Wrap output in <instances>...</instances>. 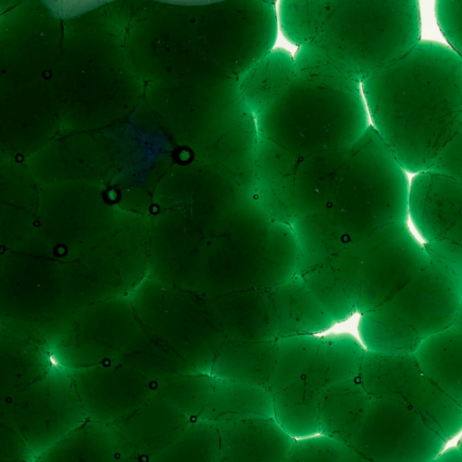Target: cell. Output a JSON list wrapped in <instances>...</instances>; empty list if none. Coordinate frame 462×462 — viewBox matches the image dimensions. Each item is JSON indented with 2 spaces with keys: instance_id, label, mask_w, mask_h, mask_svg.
<instances>
[{
  "instance_id": "15",
  "label": "cell",
  "mask_w": 462,
  "mask_h": 462,
  "mask_svg": "<svg viewBox=\"0 0 462 462\" xmlns=\"http://www.w3.org/2000/svg\"><path fill=\"white\" fill-rule=\"evenodd\" d=\"M415 354L427 374L462 408V330L451 327L433 335Z\"/></svg>"
},
{
  "instance_id": "4",
  "label": "cell",
  "mask_w": 462,
  "mask_h": 462,
  "mask_svg": "<svg viewBox=\"0 0 462 462\" xmlns=\"http://www.w3.org/2000/svg\"><path fill=\"white\" fill-rule=\"evenodd\" d=\"M357 380L371 398L404 404L446 441L462 430V408L427 374L415 353L367 350Z\"/></svg>"
},
{
  "instance_id": "20",
  "label": "cell",
  "mask_w": 462,
  "mask_h": 462,
  "mask_svg": "<svg viewBox=\"0 0 462 462\" xmlns=\"http://www.w3.org/2000/svg\"><path fill=\"white\" fill-rule=\"evenodd\" d=\"M434 10L448 47L462 59V1H437Z\"/></svg>"
},
{
  "instance_id": "21",
  "label": "cell",
  "mask_w": 462,
  "mask_h": 462,
  "mask_svg": "<svg viewBox=\"0 0 462 462\" xmlns=\"http://www.w3.org/2000/svg\"><path fill=\"white\" fill-rule=\"evenodd\" d=\"M429 170L462 182V127L439 152Z\"/></svg>"
},
{
  "instance_id": "11",
  "label": "cell",
  "mask_w": 462,
  "mask_h": 462,
  "mask_svg": "<svg viewBox=\"0 0 462 462\" xmlns=\"http://www.w3.org/2000/svg\"><path fill=\"white\" fill-rule=\"evenodd\" d=\"M218 425L217 462H284L295 439L273 418H254Z\"/></svg>"
},
{
  "instance_id": "9",
  "label": "cell",
  "mask_w": 462,
  "mask_h": 462,
  "mask_svg": "<svg viewBox=\"0 0 462 462\" xmlns=\"http://www.w3.org/2000/svg\"><path fill=\"white\" fill-rule=\"evenodd\" d=\"M409 214L428 254L462 268V182L428 170L410 184Z\"/></svg>"
},
{
  "instance_id": "22",
  "label": "cell",
  "mask_w": 462,
  "mask_h": 462,
  "mask_svg": "<svg viewBox=\"0 0 462 462\" xmlns=\"http://www.w3.org/2000/svg\"><path fill=\"white\" fill-rule=\"evenodd\" d=\"M0 462H34L32 448L14 430L0 423Z\"/></svg>"
},
{
  "instance_id": "16",
  "label": "cell",
  "mask_w": 462,
  "mask_h": 462,
  "mask_svg": "<svg viewBox=\"0 0 462 462\" xmlns=\"http://www.w3.org/2000/svg\"><path fill=\"white\" fill-rule=\"evenodd\" d=\"M117 457L109 427L87 420L34 462H116Z\"/></svg>"
},
{
  "instance_id": "6",
  "label": "cell",
  "mask_w": 462,
  "mask_h": 462,
  "mask_svg": "<svg viewBox=\"0 0 462 462\" xmlns=\"http://www.w3.org/2000/svg\"><path fill=\"white\" fill-rule=\"evenodd\" d=\"M446 443L404 404L372 398L361 426L347 444L372 462H433Z\"/></svg>"
},
{
  "instance_id": "1",
  "label": "cell",
  "mask_w": 462,
  "mask_h": 462,
  "mask_svg": "<svg viewBox=\"0 0 462 462\" xmlns=\"http://www.w3.org/2000/svg\"><path fill=\"white\" fill-rule=\"evenodd\" d=\"M371 125L411 173L428 171L462 127V59L420 41L361 83Z\"/></svg>"
},
{
  "instance_id": "8",
  "label": "cell",
  "mask_w": 462,
  "mask_h": 462,
  "mask_svg": "<svg viewBox=\"0 0 462 462\" xmlns=\"http://www.w3.org/2000/svg\"><path fill=\"white\" fill-rule=\"evenodd\" d=\"M462 303V281L449 265L429 259L380 310L422 341L453 327Z\"/></svg>"
},
{
  "instance_id": "14",
  "label": "cell",
  "mask_w": 462,
  "mask_h": 462,
  "mask_svg": "<svg viewBox=\"0 0 462 462\" xmlns=\"http://www.w3.org/2000/svg\"><path fill=\"white\" fill-rule=\"evenodd\" d=\"M371 400L357 378L328 387L319 400V433L348 443L361 426Z\"/></svg>"
},
{
  "instance_id": "12",
  "label": "cell",
  "mask_w": 462,
  "mask_h": 462,
  "mask_svg": "<svg viewBox=\"0 0 462 462\" xmlns=\"http://www.w3.org/2000/svg\"><path fill=\"white\" fill-rule=\"evenodd\" d=\"M87 420L106 426L155 394L156 385L135 377L86 376L75 383Z\"/></svg>"
},
{
  "instance_id": "19",
  "label": "cell",
  "mask_w": 462,
  "mask_h": 462,
  "mask_svg": "<svg viewBox=\"0 0 462 462\" xmlns=\"http://www.w3.org/2000/svg\"><path fill=\"white\" fill-rule=\"evenodd\" d=\"M350 449L347 443L319 433L296 439L284 462H347Z\"/></svg>"
},
{
  "instance_id": "2",
  "label": "cell",
  "mask_w": 462,
  "mask_h": 462,
  "mask_svg": "<svg viewBox=\"0 0 462 462\" xmlns=\"http://www.w3.org/2000/svg\"><path fill=\"white\" fill-rule=\"evenodd\" d=\"M254 120L256 138L300 162L323 150L351 146L371 125L361 84L338 70L296 72Z\"/></svg>"
},
{
  "instance_id": "18",
  "label": "cell",
  "mask_w": 462,
  "mask_h": 462,
  "mask_svg": "<svg viewBox=\"0 0 462 462\" xmlns=\"http://www.w3.org/2000/svg\"><path fill=\"white\" fill-rule=\"evenodd\" d=\"M327 0H290L280 3L277 18L286 39L299 48L316 38L326 15Z\"/></svg>"
},
{
  "instance_id": "5",
  "label": "cell",
  "mask_w": 462,
  "mask_h": 462,
  "mask_svg": "<svg viewBox=\"0 0 462 462\" xmlns=\"http://www.w3.org/2000/svg\"><path fill=\"white\" fill-rule=\"evenodd\" d=\"M87 420L75 383L54 376L0 401V423L38 456Z\"/></svg>"
},
{
  "instance_id": "25",
  "label": "cell",
  "mask_w": 462,
  "mask_h": 462,
  "mask_svg": "<svg viewBox=\"0 0 462 462\" xmlns=\"http://www.w3.org/2000/svg\"><path fill=\"white\" fill-rule=\"evenodd\" d=\"M454 328L462 330V303L453 325Z\"/></svg>"
},
{
  "instance_id": "24",
  "label": "cell",
  "mask_w": 462,
  "mask_h": 462,
  "mask_svg": "<svg viewBox=\"0 0 462 462\" xmlns=\"http://www.w3.org/2000/svg\"><path fill=\"white\" fill-rule=\"evenodd\" d=\"M347 462H372V461L369 460L368 458L363 457L362 455H360L359 453L355 451L353 448H351Z\"/></svg>"
},
{
  "instance_id": "26",
  "label": "cell",
  "mask_w": 462,
  "mask_h": 462,
  "mask_svg": "<svg viewBox=\"0 0 462 462\" xmlns=\"http://www.w3.org/2000/svg\"><path fill=\"white\" fill-rule=\"evenodd\" d=\"M457 448L458 449V451L462 455V437L460 438V439H459V441L457 443Z\"/></svg>"
},
{
  "instance_id": "10",
  "label": "cell",
  "mask_w": 462,
  "mask_h": 462,
  "mask_svg": "<svg viewBox=\"0 0 462 462\" xmlns=\"http://www.w3.org/2000/svg\"><path fill=\"white\" fill-rule=\"evenodd\" d=\"M190 420L156 393L109 425L118 457L147 458L164 449Z\"/></svg>"
},
{
  "instance_id": "17",
  "label": "cell",
  "mask_w": 462,
  "mask_h": 462,
  "mask_svg": "<svg viewBox=\"0 0 462 462\" xmlns=\"http://www.w3.org/2000/svg\"><path fill=\"white\" fill-rule=\"evenodd\" d=\"M219 452L217 424L189 421L171 445L147 458L118 457L116 462H217Z\"/></svg>"
},
{
  "instance_id": "3",
  "label": "cell",
  "mask_w": 462,
  "mask_h": 462,
  "mask_svg": "<svg viewBox=\"0 0 462 462\" xmlns=\"http://www.w3.org/2000/svg\"><path fill=\"white\" fill-rule=\"evenodd\" d=\"M419 3L328 1L311 45L360 84L392 65L420 42Z\"/></svg>"
},
{
  "instance_id": "13",
  "label": "cell",
  "mask_w": 462,
  "mask_h": 462,
  "mask_svg": "<svg viewBox=\"0 0 462 462\" xmlns=\"http://www.w3.org/2000/svg\"><path fill=\"white\" fill-rule=\"evenodd\" d=\"M295 74L294 57L283 49H273L243 74L237 84L239 96L254 119L287 88Z\"/></svg>"
},
{
  "instance_id": "23",
  "label": "cell",
  "mask_w": 462,
  "mask_h": 462,
  "mask_svg": "<svg viewBox=\"0 0 462 462\" xmlns=\"http://www.w3.org/2000/svg\"><path fill=\"white\" fill-rule=\"evenodd\" d=\"M433 462H462V455L457 447H453L443 450Z\"/></svg>"
},
{
  "instance_id": "7",
  "label": "cell",
  "mask_w": 462,
  "mask_h": 462,
  "mask_svg": "<svg viewBox=\"0 0 462 462\" xmlns=\"http://www.w3.org/2000/svg\"><path fill=\"white\" fill-rule=\"evenodd\" d=\"M155 393L174 405L190 421L221 424L273 418V398L265 387L214 374L156 384Z\"/></svg>"
}]
</instances>
